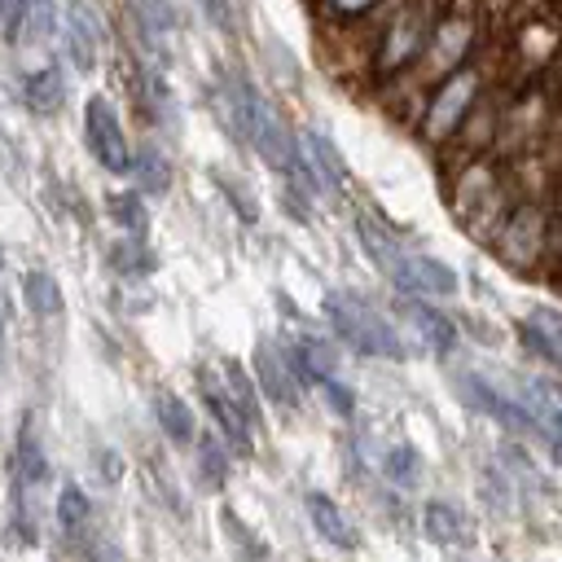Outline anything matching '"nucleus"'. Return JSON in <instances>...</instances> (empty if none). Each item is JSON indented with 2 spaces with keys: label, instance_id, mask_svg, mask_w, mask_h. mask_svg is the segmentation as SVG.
Wrapping results in <instances>:
<instances>
[{
  "label": "nucleus",
  "instance_id": "obj_39",
  "mask_svg": "<svg viewBox=\"0 0 562 562\" xmlns=\"http://www.w3.org/2000/svg\"><path fill=\"white\" fill-rule=\"evenodd\" d=\"M553 272H562V211L553 215V233H549V259H544Z\"/></svg>",
  "mask_w": 562,
  "mask_h": 562
},
{
  "label": "nucleus",
  "instance_id": "obj_29",
  "mask_svg": "<svg viewBox=\"0 0 562 562\" xmlns=\"http://www.w3.org/2000/svg\"><path fill=\"white\" fill-rule=\"evenodd\" d=\"M57 26H61V13L53 9V0H31L18 44H44V40H53V31H57Z\"/></svg>",
  "mask_w": 562,
  "mask_h": 562
},
{
  "label": "nucleus",
  "instance_id": "obj_27",
  "mask_svg": "<svg viewBox=\"0 0 562 562\" xmlns=\"http://www.w3.org/2000/svg\"><path fill=\"white\" fill-rule=\"evenodd\" d=\"M22 294H26V307L35 316H57L61 312V290L48 272H26L22 277Z\"/></svg>",
  "mask_w": 562,
  "mask_h": 562
},
{
  "label": "nucleus",
  "instance_id": "obj_21",
  "mask_svg": "<svg viewBox=\"0 0 562 562\" xmlns=\"http://www.w3.org/2000/svg\"><path fill=\"white\" fill-rule=\"evenodd\" d=\"M290 356H294L303 382H329V378H338V351L325 338H299L290 347Z\"/></svg>",
  "mask_w": 562,
  "mask_h": 562
},
{
  "label": "nucleus",
  "instance_id": "obj_20",
  "mask_svg": "<svg viewBox=\"0 0 562 562\" xmlns=\"http://www.w3.org/2000/svg\"><path fill=\"white\" fill-rule=\"evenodd\" d=\"M132 176H136V189H140V193H167V184H171V162H167V154H162L154 140H140V145L132 149Z\"/></svg>",
  "mask_w": 562,
  "mask_h": 562
},
{
  "label": "nucleus",
  "instance_id": "obj_14",
  "mask_svg": "<svg viewBox=\"0 0 562 562\" xmlns=\"http://www.w3.org/2000/svg\"><path fill=\"white\" fill-rule=\"evenodd\" d=\"M299 364L290 356V347H277L272 338H259L255 342V382L263 386V395L272 404H285L294 408L299 404Z\"/></svg>",
  "mask_w": 562,
  "mask_h": 562
},
{
  "label": "nucleus",
  "instance_id": "obj_30",
  "mask_svg": "<svg viewBox=\"0 0 562 562\" xmlns=\"http://www.w3.org/2000/svg\"><path fill=\"white\" fill-rule=\"evenodd\" d=\"M386 0H321V18L329 26H356V22H369Z\"/></svg>",
  "mask_w": 562,
  "mask_h": 562
},
{
  "label": "nucleus",
  "instance_id": "obj_2",
  "mask_svg": "<svg viewBox=\"0 0 562 562\" xmlns=\"http://www.w3.org/2000/svg\"><path fill=\"white\" fill-rule=\"evenodd\" d=\"M435 0H391L373 13V53H369V79L378 83H395L400 75H408L422 53L426 40L435 31Z\"/></svg>",
  "mask_w": 562,
  "mask_h": 562
},
{
  "label": "nucleus",
  "instance_id": "obj_6",
  "mask_svg": "<svg viewBox=\"0 0 562 562\" xmlns=\"http://www.w3.org/2000/svg\"><path fill=\"white\" fill-rule=\"evenodd\" d=\"M479 48V13L470 4H448L439 18H435V31L426 40V53L422 61L408 70V79H417L422 88L439 83L443 75L461 70Z\"/></svg>",
  "mask_w": 562,
  "mask_h": 562
},
{
  "label": "nucleus",
  "instance_id": "obj_9",
  "mask_svg": "<svg viewBox=\"0 0 562 562\" xmlns=\"http://www.w3.org/2000/svg\"><path fill=\"white\" fill-rule=\"evenodd\" d=\"M285 180L303 198H338L342 180H347V167H342L338 149L329 145V136L307 127V132H299V149H294V162H290Z\"/></svg>",
  "mask_w": 562,
  "mask_h": 562
},
{
  "label": "nucleus",
  "instance_id": "obj_13",
  "mask_svg": "<svg viewBox=\"0 0 562 562\" xmlns=\"http://www.w3.org/2000/svg\"><path fill=\"white\" fill-rule=\"evenodd\" d=\"M57 40H61V53H66V61L75 70H97L101 48H105V35H101V22H97V13H92L88 0H66Z\"/></svg>",
  "mask_w": 562,
  "mask_h": 562
},
{
  "label": "nucleus",
  "instance_id": "obj_12",
  "mask_svg": "<svg viewBox=\"0 0 562 562\" xmlns=\"http://www.w3.org/2000/svg\"><path fill=\"white\" fill-rule=\"evenodd\" d=\"M83 136H88L92 158H97L105 171H114V176L132 171V145H127V132H123L114 105H110L101 92L88 97V105H83Z\"/></svg>",
  "mask_w": 562,
  "mask_h": 562
},
{
  "label": "nucleus",
  "instance_id": "obj_23",
  "mask_svg": "<svg viewBox=\"0 0 562 562\" xmlns=\"http://www.w3.org/2000/svg\"><path fill=\"white\" fill-rule=\"evenodd\" d=\"M154 417H158V426H162V435H167L171 443H189L193 430H198L189 404H184L180 395H171V391H158V395H154Z\"/></svg>",
  "mask_w": 562,
  "mask_h": 562
},
{
  "label": "nucleus",
  "instance_id": "obj_3",
  "mask_svg": "<svg viewBox=\"0 0 562 562\" xmlns=\"http://www.w3.org/2000/svg\"><path fill=\"white\" fill-rule=\"evenodd\" d=\"M514 202H518V193L509 189V176L492 154H465L461 158L448 206L465 224V233H474L479 241H492L501 220L514 211Z\"/></svg>",
  "mask_w": 562,
  "mask_h": 562
},
{
  "label": "nucleus",
  "instance_id": "obj_19",
  "mask_svg": "<svg viewBox=\"0 0 562 562\" xmlns=\"http://www.w3.org/2000/svg\"><path fill=\"white\" fill-rule=\"evenodd\" d=\"M307 518H312L316 536H321V540H329L334 549H351V544H356L351 522L342 518V509H338L325 492H307Z\"/></svg>",
  "mask_w": 562,
  "mask_h": 562
},
{
  "label": "nucleus",
  "instance_id": "obj_22",
  "mask_svg": "<svg viewBox=\"0 0 562 562\" xmlns=\"http://www.w3.org/2000/svg\"><path fill=\"white\" fill-rule=\"evenodd\" d=\"M57 522H61V531H66L70 540H83V536H88L92 501H88V492H83L79 483H61V492H57Z\"/></svg>",
  "mask_w": 562,
  "mask_h": 562
},
{
  "label": "nucleus",
  "instance_id": "obj_15",
  "mask_svg": "<svg viewBox=\"0 0 562 562\" xmlns=\"http://www.w3.org/2000/svg\"><path fill=\"white\" fill-rule=\"evenodd\" d=\"M400 321H404V329H408L426 351H435V356H448V351L457 347V325H452V316H443L439 307H430V299H404V303H400Z\"/></svg>",
  "mask_w": 562,
  "mask_h": 562
},
{
  "label": "nucleus",
  "instance_id": "obj_4",
  "mask_svg": "<svg viewBox=\"0 0 562 562\" xmlns=\"http://www.w3.org/2000/svg\"><path fill=\"white\" fill-rule=\"evenodd\" d=\"M479 97H483V70L474 61H465L461 70H452L439 83H430V97H426V105L417 114V136L430 149L452 145L461 136V127L470 123Z\"/></svg>",
  "mask_w": 562,
  "mask_h": 562
},
{
  "label": "nucleus",
  "instance_id": "obj_5",
  "mask_svg": "<svg viewBox=\"0 0 562 562\" xmlns=\"http://www.w3.org/2000/svg\"><path fill=\"white\" fill-rule=\"evenodd\" d=\"M325 321L338 334L342 347H351L356 356H386V360H404V338L400 329L360 294L351 290H334L325 294Z\"/></svg>",
  "mask_w": 562,
  "mask_h": 562
},
{
  "label": "nucleus",
  "instance_id": "obj_25",
  "mask_svg": "<svg viewBox=\"0 0 562 562\" xmlns=\"http://www.w3.org/2000/svg\"><path fill=\"white\" fill-rule=\"evenodd\" d=\"M422 527H426V536H430L435 544H457V540H465V518H461L452 505H443V501H430V505H426Z\"/></svg>",
  "mask_w": 562,
  "mask_h": 562
},
{
  "label": "nucleus",
  "instance_id": "obj_34",
  "mask_svg": "<svg viewBox=\"0 0 562 562\" xmlns=\"http://www.w3.org/2000/svg\"><path fill=\"white\" fill-rule=\"evenodd\" d=\"M211 176L220 180V189L228 193V202L237 206V215H241L246 224H255V220H259V206H255V198H250V193H241V189H237V180H228L224 171H211Z\"/></svg>",
  "mask_w": 562,
  "mask_h": 562
},
{
  "label": "nucleus",
  "instance_id": "obj_26",
  "mask_svg": "<svg viewBox=\"0 0 562 562\" xmlns=\"http://www.w3.org/2000/svg\"><path fill=\"white\" fill-rule=\"evenodd\" d=\"M105 211L114 215V224H123L127 233H145V224H149V215H145V198H140V189H119V193H110L105 198Z\"/></svg>",
  "mask_w": 562,
  "mask_h": 562
},
{
  "label": "nucleus",
  "instance_id": "obj_28",
  "mask_svg": "<svg viewBox=\"0 0 562 562\" xmlns=\"http://www.w3.org/2000/svg\"><path fill=\"white\" fill-rule=\"evenodd\" d=\"M220 373H224V386L233 391V400L246 408V417H250V426H259L263 417H259V382L255 378H246V369L237 364V360H220Z\"/></svg>",
  "mask_w": 562,
  "mask_h": 562
},
{
  "label": "nucleus",
  "instance_id": "obj_38",
  "mask_svg": "<svg viewBox=\"0 0 562 562\" xmlns=\"http://www.w3.org/2000/svg\"><path fill=\"white\" fill-rule=\"evenodd\" d=\"M224 527H228V536L237 540V549H241V553H246V549H250L255 558L263 553V544H259V540H255L250 531H241V522H237V514H228V509H224Z\"/></svg>",
  "mask_w": 562,
  "mask_h": 562
},
{
  "label": "nucleus",
  "instance_id": "obj_31",
  "mask_svg": "<svg viewBox=\"0 0 562 562\" xmlns=\"http://www.w3.org/2000/svg\"><path fill=\"white\" fill-rule=\"evenodd\" d=\"M110 268L114 272H123V277H140V272H149L154 268V255L145 250V241L132 233L127 241H114L110 246Z\"/></svg>",
  "mask_w": 562,
  "mask_h": 562
},
{
  "label": "nucleus",
  "instance_id": "obj_8",
  "mask_svg": "<svg viewBox=\"0 0 562 562\" xmlns=\"http://www.w3.org/2000/svg\"><path fill=\"white\" fill-rule=\"evenodd\" d=\"M509 61L522 79H540L562 61V13L549 9H522V18L509 31Z\"/></svg>",
  "mask_w": 562,
  "mask_h": 562
},
{
  "label": "nucleus",
  "instance_id": "obj_36",
  "mask_svg": "<svg viewBox=\"0 0 562 562\" xmlns=\"http://www.w3.org/2000/svg\"><path fill=\"white\" fill-rule=\"evenodd\" d=\"M316 386H321V395H325V400H329V404H334V408H338L342 417H351L356 400H351V391H347V386H342L338 378H329V382H316Z\"/></svg>",
  "mask_w": 562,
  "mask_h": 562
},
{
  "label": "nucleus",
  "instance_id": "obj_32",
  "mask_svg": "<svg viewBox=\"0 0 562 562\" xmlns=\"http://www.w3.org/2000/svg\"><path fill=\"white\" fill-rule=\"evenodd\" d=\"M382 470H386V479H395V483H408V479H413V470H417V452H413L408 443H400V448H391V452H386Z\"/></svg>",
  "mask_w": 562,
  "mask_h": 562
},
{
  "label": "nucleus",
  "instance_id": "obj_18",
  "mask_svg": "<svg viewBox=\"0 0 562 562\" xmlns=\"http://www.w3.org/2000/svg\"><path fill=\"white\" fill-rule=\"evenodd\" d=\"M22 101H26L35 114H44V119L61 114V105H66V75H61V66L31 70V75L22 79Z\"/></svg>",
  "mask_w": 562,
  "mask_h": 562
},
{
  "label": "nucleus",
  "instance_id": "obj_10",
  "mask_svg": "<svg viewBox=\"0 0 562 562\" xmlns=\"http://www.w3.org/2000/svg\"><path fill=\"white\" fill-rule=\"evenodd\" d=\"M198 395H202V404H206V413H211L220 439H224L237 457H250V448H255V426H250L246 408L233 400V391L224 386V373H220V369H198Z\"/></svg>",
  "mask_w": 562,
  "mask_h": 562
},
{
  "label": "nucleus",
  "instance_id": "obj_40",
  "mask_svg": "<svg viewBox=\"0 0 562 562\" xmlns=\"http://www.w3.org/2000/svg\"><path fill=\"white\" fill-rule=\"evenodd\" d=\"M0 360H4V294H0Z\"/></svg>",
  "mask_w": 562,
  "mask_h": 562
},
{
  "label": "nucleus",
  "instance_id": "obj_16",
  "mask_svg": "<svg viewBox=\"0 0 562 562\" xmlns=\"http://www.w3.org/2000/svg\"><path fill=\"white\" fill-rule=\"evenodd\" d=\"M518 342H522L536 360H544V364H553V369L562 373V312H553V307H531V312L518 321Z\"/></svg>",
  "mask_w": 562,
  "mask_h": 562
},
{
  "label": "nucleus",
  "instance_id": "obj_1",
  "mask_svg": "<svg viewBox=\"0 0 562 562\" xmlns=\"http://www.w3.org/2000/svg\"><path fill=\"white\" fill-rule=\"evenodd\" d=\"M215 110H220L224 127H228L241 145H250L272 171H281V176L290 171L294 149H299V132H290L285 114H281L250 79H241V75H220V83H215Z\"/></svg>",
  "mask_w": 562,
  "mask_h": 562
},
{
  "label": "nucleus",
  "instance_id": "obj_11",
  "mask_svg": "<svg viewBox=\"0 0 562 562\" xmlns=\"http://www.w3.org/2000/svg\"><path fill=\"white\" fill-rule=\"evenodd\" d=\"M382 277L404 299H448V294H457V272L443 259L422 255V250H400Z\"/></svg>",
  "mask_w": 562,
  "mask_h": 562
},
{
  "label": "nucleus",
  "instance_id": "obj_24",
  "mask_svg": "<svg viewBox=\"0 0 562 562\" xmlns=\"http://www.w3.org/2000/svg\"><path fill=\"white\" fill-rule=\"evenodd\" d=\"M356 233H360V246H364V255L378 263V272H386V268H391V259L404 250V246H400V237H395L391 228L373 224L369 215H360V220H356Z\"/></svg>",
  "mask_w": 562,
  "mask_h": 562
},
{
  "label": "nucleus",
  "instance_id": "obj_33",
  "mask_svg": "<svg viewBox=\"0 0 562 562\" xmlns=\"http://www.w3.org/2000/svg\"><path fill=\"white\" fill-rule=\"evenodd\" d=\"M26 9H31V0H0V31H4L9 44H18L22 22H26Z\"/></svg>",
  "mask_w": 562,
  "mask_h": 562
},
{
  "label": "nucleus",
  "instance_id": "obj_17",
  "mask_svg": "<svg viewBox=\"0 0 562 562\" xmlns=\"http://www.w3.org/2000/svg\"><path fill=\"white\" fill-rule=\"evenodd\" d=\"M540 123H544V105H540V92H522L514 105L501 110V145L505 154H518L527 149L536 136H540Z\"/></svg>",
  "mask_w": 562,
  "mask_h": 562
},
{
  "label": "nucleus",
  "instance_id": "obj_7",
  "mask_svg": "<svg viewBox=\"0 0 562 562\" xmlns=\"http://www.w3.org/2000/svg\"><path fill=\"white\" fill-rule=\"evenodd\" d=\"M549 233H553V211L540 198H518L514 211L501 220L492 250L505 268L514 272H536L549 259Z\"/></svg>",
  "mask_w": 562,
  "mask_h": 562
},
{
  "label": "nucleus",
  "instance_id": "obj_35",
  "mask_svg": "<svg viewBox=\"0 0 562 562\" xmlns=\"http://www.w3.org/2000/svg\"><path fill=\"white\" fill-rule=\"evenodd\" d=\"M224 470H228V457H224V448H220V439H202V474L211 479V483H224Z\"/></svg>",
  "mask_w": 562,
  "mask_h": 562
},
{
  "label": "nucleus",
  "instance_id": "obj_37",
  "mask_svg": "<svg viewBox=\"0 0 562 562\" xmlns=\"http://www.w3.org/2000/svg\"><path fill=\"white\" fill-rule=\"evenodd\" d=\"M202 13H206V22H215L220 31H233V0H193Z\"/></svg>",
  "mask_w": 562,
  "mask_h": 562
}]
</instances>
